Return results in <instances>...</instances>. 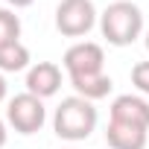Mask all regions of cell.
Returning a JSON list of instances; mask_svg holds the SVG:
<instances>
[{
    "label": "cell",
    "instance_id": "cell-5",
    "mask_svg": "<svg viewBox=\"0 0 149 149\" xmlns=\"http://www.w3.org/2000/svg\"><path fill=\"white\" fill-rule=\"evenodd\" d=\"M61 64L67 70V76H91V73H102L105 53L97 41H76L73 47H67Z\"/></svg>",
    "mask_w": 149,
    "mask_h": 149
},
{
    "label": "cell",
    "instance_id": "cell-6",
    "mask_svg": "<svg viewBox=\"0 0 149 149\" xmlns=\"http://www.w3.org/2000/svg\"><path fill=\"white\" fill-rule=\"evenodd\" d=\"M108 120L111 123H126V126L149 129V102L143 97H137V94H120L111 102Z\"/></svg>",
    "mask_w": 149,
    "mask_h": 149
},
{
    "label": "cell",
    "instance_id": "cell-13",
    "mask_svg": "<svg viewBox=\"0 0 149 149\" xmlns=\"http://www.w3.org/2000/svg\"><path fill=\"white\" fill-rule=\"evenodd\" d=\"M6 140H9V132H6V123L0 120V149L6 146Z\"/></svg>",
    "mask_w": 149,
    "mask_h": 149
},
{
    "label": "cell",
    "instance_id": "cell-9",
    "mask_svg": "<svg viewBox=\"0 0 149 149\" xmlns=\"http://www.w3.org/2000/svg\"><path fill=\"white\" fill-rule=\"evenodd\" d=\"M67 79H70V88L76 91V97L91 100V102L105 100V97L111 94V88H114L111 76H105V73H91V76H67Z\"/></svg>",
    "mask_w": 149,
    "mask_h": 149
},
{
    "label": "cell",
    "instance_id": "cell-10",
    "mask_svg": "<svg viewBox=\"0 0 149 149\" xmlns=\"http://www.w3.org/2000/svg\"><path fill=\"white\" fill-rule=\"evenodd\" d=\"M29 67V50L21 41L3 44L0 47V73H18Z\"/></svg>",
    "mask_w": 149,
    "mask_h": 149
},
{
    "label": "cell",
    "instance_id": "cell-15",
    "mask_svg": "<svg viewBox=\"0 0 149 149\" xmlns=\"http://www.w3.org/2000/svg\"><path fill=\"white\" fill-rule=\"evenodd\" d=\"M6 91H9V88H6V79H3V73H0V102L6 100Z\"/></svg>",
    "mask_w": 149,
    "mask_h": 149
},
{
    "label": "cell",
    "instance_id": "cell-4",
    "mask_svg": "<svg viewBox=\"0 0 149 149\" xmlns=\"http://www.w3.org/2000/svg\"><path fill=\"white\" fill-rule=\"evenodd\" d=\"M6 123L18 134H35V132H41V126L47 123L44 100L35 97V94H29V91L12 97L9 105H6Z\"/></svg>",
    "mask_w": 149,
    "mask_h": 149
},
{
    "label": "cell",
    "instance_id": "cell-14",
    "mask_svg": "<svg viewBox=\"0 0 149 149\" xmlns=\"http://www.w3.org/2000/svg\"><path fill=\"white\" fill-rule=\"evenodd\" d=\"M9 6H15V9H26V6H32V0H6Z\"/></svg>",
    "mask_w": 149,
    "mask_h": 149
},
{
    "label": "cell",
    "instance_id": "cell-12",
    "mask_svg": "<svg viewBox=\"0 0 149 149\" xmlns=\"http://www.w3.org/2000/svg\"><path fill=\"white\" fill-rule=\"evenodd\" d=\"M132 85H134L143 97H149V61H137V64L132 67Z\"/></svg>",
    "mask_w": 149,
    "mask_h": 149
},
{
    "label": "cell",
    "instance_id": "cell-2",
    "mask_svg": "<svg viewBox=\"0 0 149 149\" xmlns=\"http://www.w3.org/2000/svg\"><path fill=\"white\" fill-rule=\"evenodd\" d=\"M97 129V108L91 100H82V97H67L58 102L56 114H53V132L61 137V140H85L91 137V132Z\"/></svg>",
    "mask_w": 149,
    "mask_h": 149
},
{
    "label": "cell",
    "instance_id": "cell-1",
    "mask_svg": "<svg viewBox=\"0 0 149 149\" xmlns=\"http://www.w3.org/2000/svg\"><path fill=\"white\" fill-rule=\"evenodd\" d=\"M100 32L111 47H129L143 32V12L132 0H117L100 15Z\"/></svg>",
    "mask_w": 149,
    "mask_h": 149
},
{
    "label": "cell",
    "instance_id": "cell-7",
    "mask_svg": "<svg viewBox=\"0 0 149 149\" xmlns=\"http://www.w3.org/2000/svg\"><path fill=\"white\" fill-rule=\"evenodd\" d=\"M61 88V67L53 64V61H38L26 70V91L47 100V97H56Z\"/></svg>",
    "mask_w": 149,
    "mask_h": 149
},
{
    "label": "cell",
    "instance_id": "cell-3",
    "mask_svg": "<svg viewBox=\"0 0 149 149\" xmlns=\"http://www.w3.org/2000/svg\"><path fill=\"white\" fill-rule=\"evenodd\" d=\"M97 6L94 0H61L56 6V29L64 38H82L97 24Z\"/></svg>",
    "mask_w": 149,
    "mask_h": 149
},
{
    "label": "cell",
    "instance_id": "cell-16",
    "mask_svg": "<svg viewBox=\"0 0 149 149\" xmlns=\"http://www.w3.org/2000/svg\"><path fill=\"white\" fill-rule=\"evenodd\" d=\"M143 44H146V50H149V29H146V38H143Z\"/></svg>",
    "mask_w": 149,
    "mask_h": 149
},
{
    "label": "cell",
    "instance_id": "cell-8",
    "mask_svg": "<svg viewBox=\"0 0 149 149\" xmlns=\"http://www.w3.org/2000/svg\"><path fill=\"white\" fill-rule=\"evenodd\" d=\"M105 140H108V146H111V149H146L149 129L126 126V123H111V120H108Z\"/></svg>",
    "mask_w": 149,
    "mask_h": 149
},
{
    "label": "cell",
    "instance_id": "cell-11",
    "mask_svg": "<svg viewBox=\"0 0 149 149\" xmlns=\"http://www.w3.org/2000/svg\"><path fill=\"white\" fill-rule=\"evenodd\" d=\"M21 41V18L12 9H0V47Z\"/></svg>",
    "mask_w": 149,
    "mask_h": 149
}]
</instances>
